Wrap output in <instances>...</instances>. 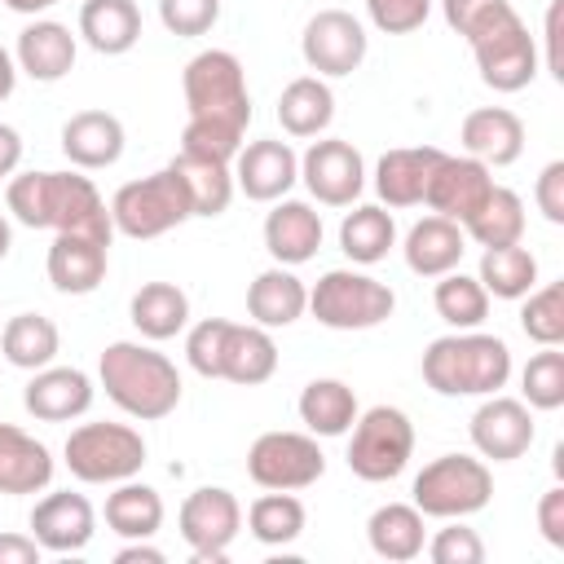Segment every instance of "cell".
I'll return each mask as SVG.
<instances>
[{
    "instance_id": "obj_1",
    "label": "cell",
    "mask_w": 564,
    "mask_h": 564,
    "mask_svg": "<svg viewBox=\"0 0 564 564\" xmlns=\"http://www.w3.org/2000/svg\"><path fill=\"white\" fill-rule=\"evenodd\" d=\"M4 203L13 220L26 229H53V234H97L115 238V220L97 185L79 172H22L9 176Z\"/></svg>"
},
{
    "instance_id": "obj_2",
    "label": "cell",
    "mask_w": 564,
    "mask_h": 564,
    "mask_svg": "<svg viewBox=\"0 0 564 564\" xmlns=\"http://www.w3.org/2000/svg\"><path fill=\"white\" fill-rule=\"evenodd\" d=\"M97 379H101L106 397L141 423L167 419L181 405V370L172 366V357H163L159 348L137 344V339L106 344V352L97 361Z\"/></svg>"
},
{
    "instance_id": "obj_3",
    "label": "cell",
    "mask_w": 564,
    "mask_h": 564,
    "mask_svg": "<svg viewBox=\"0 0 564 564\" xmlns=\"http://www.w3.org/2000/svg\"><path fill=\"white\" fill-rule=\"evenodd\" d=\"M419 370L441 397H489L511 379V348L485 330H454L423 348Z\"/></svg>"
},
{
    "instance_id": "obj_4",
    "label": "cell",
    "mask_w": 564,
    "mask_h": 564,
    "mask_svg": "<svg viewBox=\"0 0 564 564\" xmlns=\"http://www.w3.org/2000/svg\"><path fill=\"white\" fill-rule=\"evenodd\" d=\"M181 93H185L189 119H207V123H225V128L247 132V123H251V93H247L242 62L229 48L194 53L185 62Z\"/></svg>"
},
{
    "instance_id": "obj_5",
    "label": "cell",
    "mask_w": 564,
    "mask_h": 564,
    "mask_svg": "<svg viewBox=\"0 0 564 564\" xmlns=\"http://www.w3.org/2000/svg\"><path fill=\"white\" fill-rule=\"evenodd\" d=\"M414 507L432 520H463L489 507L494 471L471 454H441L414 476Z\"/></svg>"
},
{
    "instance_id": "obj_6",
    "label": "cell",
    "mask_w": 564,
    "mask_h": 564,
    "mask_svg": "<svg viewBox=\"0 0 564 564\" xmlns=\"http://www.w3.org/2000/svg\"><path fill=\"white\" fill-rule=\"evenodd\" d=\"M194 216L189 207V194L181 185V176L172 167H159L141 181H128L115 189L110 198V220H115V234L123 238H159L176 225H185Z\"/></svg>"
},
{
    "instance_id": "obj_7",
    "label": "cell",
    "mask_w": 564,
    "mask_h": 564,
    "mask_svg": "<svg viewBox=\"0 0 564 564\" xmlns=\"http://www.w3.org/2000/svg\"><path fill=\"white\" fill-rule=\"evenodd\" d=\"M62 454L70 476L84 485H119L145 467V441L128 423H79Z\"/></svg>"
},
{
    "instance_id": "obj_8",
    "label": "cell",
    "mask_w": 564,
    "mask_h": 564,
    "mask_svg": "<svg viewBox=\"0 0 564 564\" xmlns=\"http://www.w3.org/2000/svg\"><path fill=\"white\" fill-rule=\"evenodd\" d=\"M392 308H397L392 286L357 269H330L308 291V313L330 330H370L388 322Z\"/></svg>"
},
{
    "instance_id": "obj_9",
    "label": "cell",
    "mask_w": 564,
    "mask_h": 564,
    "mask_svg": "<svg viewBox=\"0 0 564 564\" xmlns=\"http://www.w3.org/2000/svg\"><path fill=\"white\" fill-rule=\"evenodd\" d=\"M348 471L366 485H383L397 480L414 454V423L405 410L397 405H370L366 414H357V423L348 427Z\"/></svg>"
},
{
    "instance_id": "obj_10",
    "label": "cell",
    "mask_w": 564,
    "mask_h": 564,
    "mask_svg": "<svg viewBox=\"0 0 564 564\" xmlns=\"http://www.w3.org/2000/svg\"><path fill=\"white\" fill-rule=\"evenodd\" d=\"M471 57H476V70L480 79L494 88V93H520L538 79V66H542V53H538V40L529 35V26L520 22L516 9L498 13L489 26H480L471 40Z\"/></svg>"
},
{
    "instance_id": "obj_11",
    "label": "cell",
    "mask_w": 564,
    "mask_h": 564,
    "mask_svg": "<svg viewBox=\"0 0 564 564\" xmlns=\"http://www.w3.org/2000/svg\"><path fill=\"white\" fill-rule=\"evenodd\" d=\"M247 476L260 489H308L326 476V454L313 432H260L247 449Z\"/></svg>"
},
{
    "instance_id": "obj_12",
    "label": "cell",
    "mask_w": 564,
    "mask_h": 564,
    "mask_svg": "<svg viewBox=\"0 0 564 564\" xmlns=\"http://www.w3.org/2000/svg\"><path fill=\"white\" fill-rule=\"evenodd\" d=\"M176 529L185 538V546L194 551V564H225L229 542L242 529V507L229 489L220 485H203L181 502Z\"/></svg>"
},
{
    "instance_id": "obj_13",
    "label": "cell",
    "mask_w": 564,
    "mask_h": 564,
    "mask_svg": "<svg viewBox=\"0 0 564 564\" xmlns=\"http://www.w3.org/2000/svg\"><path fill=\"white\" fill-rule=\"evenodd\" d=\"M370 35L366 26L348 13V9H322L304 22L300 35V53L308 62V70H317L322 79H344L366 62Z\"/></svg>"
},
{
    "instance_id": "obj_14",
    "label": "cell",
    "mask_w": 564,
    "mask_h": 564,
    "mask_svg": "<svg viewBox=\"0 0 564 564\" xmlns=\"http://www.w3.org/2000/svg\"><path fill=\"white\" fill-rule=\"evenodd\" d=\"M300 181L322 207H352L366 189V163L352 141L322 137L300 159Z\"/></svg>"
},
{
    "instance_id": "obj_15",
    "label": "cell",
    "mask_w": 564,
    "mask_h": 564,
    "mask_svg": "<svg viewBox=\"0 0 564 564\" xmlns=\"http://www.w3.org/2000/svg\"><path fill=\"white\" fill-rule=\"evenodd\" d=\"M471 445L480 458H494V463H511L520 454H529L533 445V410L520 401V397H502V392H489L476 414H471Z\"/></svg>"
},
{
    "instance_id": "obj_16",
    "label": "cell",
    "mask_w": 564,
    "mask_h": 564,
    "mask_svg": "<svg viewBox=\"0 0 564 564\" xmlns=\"http://www.w3.org/2000/svg\"><path fill=\"white\" fill-rule=\"evenodd\" d=\"M489 189H494V176H489V167L480 159H471V154H441V163L432 167L423 203L436 216H445L454 225H467L480 212V203L489 198Z\"/></svg>"
},
{
    "instance_id": "obj_17",
    "label": "cell",
    "mask_w": 564,
    "mask_h": 564,
    "mask_svg": "<svg viewBox=\"0 0 564 564\" xmlns=\"http://www.w3.org/2000/svg\"><path fill=\"white\" fill-rule=\"evenodd\" d=\"M295 181H300V154L278 137L247 141L234 154V185L251 203H278V198H286V189Z\"/></svg>"
},
{
    "instance_id": "obj_18",
    "label": "cell",
    "mask_w": 564,
    "mask_h": 564,
    "mask_svg": "<svg viewBox=\"0 0 564 564\" xmlns=\"http://www.w3.org/2000/svg\"><path fill=\"white\" fill-rule=\"evenodd\" d=\"M93 533H97V511L84 494L57 489V494H44L31 511V538L53 555L84 551L93 542Z\"/></svg>"
},
{
    "instance_id": "obj_19",
    "label": "cell",
    "mask_w": 564,
    "mask_h": 564,
    "mask_svg": "<svg viewBox=\"0 0 564 564\" xmlns=\"http://www.w3.org/2000/svg\"><path fill=\"white\" fill-rule=\"evenodd\" d=\"M110 264V238L97 234H53L48 247V282L62 295H93L106 282Z\"/></svg>"
},
{
    "instance_id": "obj_20",
    "label": "cell",
    "mask_w": 564,
    "mask_h": 564,
    "mask_svg": "<svg viewBox=\"0 0 564 564\" xmlns=\"http://www.w3.org/2000/svg\"><path fill=\"white\" fill-rule=\"evenodd\" d=\"M93 392L97 388L79 366H44V370H31V383L22 388V405L40 423H70L88 414Z\"/></svg>"
},
{
    "instance_id": "obj_21",
    "label": "cell",
    "mask_w": 564,
    "mask_h": 564,
    "mask_svg": "<svg viewBox=\"0 0 564 564\" xmlns=\"http://www.w3.org/2000/svg\"><path fill=\"white\" fill-rule=\"evenodd\" d=\"M458 145H463V154L480 159L485 167H511L524 154V123L507 106H480L463 119Z\"/></svg>"
},
{
    "instance_id": "obj_22",
    "label": "cell",
    "mask_w": 564,
    "mask_h": 564,
    "mask_svg": "<svg viewBox=\"0 0 564 564\" xmlns=\"http://www.w3.org/2000/svg\"><path fill=\"white\" fill-rule=\"evenodd\" d=\"M75 35L66 22H53V18H35L31 26H22L18 35V48H13V62L22 75H31L35 84H57L70 75L75 66Z\"/></svg>"
},
{
    "instance_id": "obj_23",
    "label": "cell",
    "mask_w": 564,
    "mask_h": 564,
    "mask_svg": "<svg viewBox=\"0 0 564 564\" xmlns=\"http://www.w3.org/2000/svg\"><path fill=\"white\" fill-rule=\"evenodd\" d=\"M264 247L286 269L313 260L322 247V212H313V203L304 198H278L264 216Z\"/></svg>"
},
{
    "instance_id": "obj_24",
    "label": "cell",
    "mask_w": 564,
    "mask_h": 564,
    "mask_svg": "<svg viewBox=\"0 0 564 564\" xmlns=\"http://www.w3.org/2000/svg\"><path fill=\"white\" fill-rule=\"evenodd\" d=\"M123 123L110 110H79L62 123V154L79 167V172H101L115 167L123 154Z\"/></svg>"
},
{
    "instance_id": "obj_25",
    "label": "cell",
    "mask_w": 564,
    "mask_h": 564,
    "mask_svg": "<svg viewBox=\"0 0 564 564\" xmlns=\"http://www.w3.org/2000/svg\"><path fill=\"white\" fill-rule=\"evenodd\" d=\"M441 154L445 150H436V145H397V150H388L375 163V194L388 207H419Z\"/></svg>"
},
{
    "instance_id": "obj_26",
    "label": "cell",
    "mask_w": 564,
    "mask_h": 564,
    "mask_svg": "<svg viewBox=\"0 0 564 564\" xmlns=\"http://www.w3.org/2000/svg\"><path fill=\"white\" fill-rule=\"evenodd\" d=\"M273 370H278L273 335L256 322H229L225 344H220V379H229L238 388H256V383H269Z\"/></svg>"
},
{
    "instance_id": "obj_27",
    "label": "cell",
    "mask_w": 564,
    "mask_h": 564,
    "mask_svg": "<svg viewBox=\"0 0 564 564\" xmlns=\"http://www.w3.org/2000/svg\"><path fill=\"white\" fill-rule=\"evenodd\" d=\"M53 480V454L31 432L0 423V494H40Z\"/></svg>"
},
{
    "instance_id": "obj_28",
    "label": "cell",
    "mask_w": 564,
    "mask_h": 564,
    "mask_svg": "<svg viewBox=\"0 0 564 564\" xmlns=\"http://www.w3.org/2000/svg\"><path fill=\"white\" fill-rule=\"evenodd\" d=\"M405 264H410V273H419V278H441V273H449V269H458V260H463V251H467V234H463V225H454V220H445V216H423L410 234H405Z\"/></svg>"
},
{
    "instance_id": "obj_29",
    "label": "cell",
    "mask_w": 564,
    "mask_h": 564,
    "mask_svg": "<svg viewBox=\"0 0 564 564\" xmlns=\"http://www.w3.org/2000/svg\"><path fill=\"white\" fill-rule=\"evenodd\" d=\"M304 308H308V286L286 264H273V269L256 273V282L247 286V313L264 330H278V326L300 322Z\"/></svg>"
},
{
    "instance_id": "obj_30",
    "label": "cell",
    "mask_w": 564,
    "mask_h": 564,
    "mask_svg": "<svg viewBox=\"0 0 564 564\" xmlns=\"http://www.w3.org/2000/svg\"><path fill=\"white\" fill-rule=\"evenodd\" d=\"M79 40L93 53L119 57L141 40V9L137 0H84L79 4Z\"/></svg>"
},
{
    "instance_id": "obj_31",
    "label": "cell",
    "mask_w": 564,
    "mask_h": 564,
    "mask_svg": "<svg viewBox=\"0 0 564 564\" xmlns=\"http://www.w3.org/2000/svg\"><path fill=\"white\" fill-rule=\"evenodd\" d=\"M366 538H370V551L379 560H392V564H405V560H419L423 555V511L414 502H383L370 511L366 520Z\"/></svg>"
},
{
    "instance_id": "obj_32",
    "label": "cell",
    "mask_w": 564,
    "mask_h": 564,
    "mask_svg": "<svg viewBox=\"0 0 564 564\" xmlns=\"http://www.w3.org/2000/svg\"><path fill=\"white\" fill-rule=\"evenodd\" d=\"M335 119V93L322 75H300L278 97V123L286 137H322Z\"/></svg>"
},
{
    "instance_id": "obj_33",
    "label": "cell",
    "mask_w": 564,
    "mask_h": 564,
    "mask_svg": "<svg viewBox=\"0 0 564 564\" xmlns=\"http://www.w3.org/2000/svg\"><path fill=\"white\" fill-rule=\"evenodd\" d=\"M128 313H132V326L141 330V339L163 344L189 326V295L176 282H145L132 295Z\"/></svg>"
},
{
    "instance_id": "obj_34",
    "label": "cell",
    "mask_w": 564,
    "mask_h": 564,
    "mask_svg": "<svg viewBox=\"0 0 564 564\" xmlns=\"http://www.w3.org/2000/svg\"><path fill=\"white\" fill-rule=\"evenodd\" d=\"M300 423L313 432V436H344L352 423H357V392L344 383V379H308L300 401Z\"/></svg>"
},
{
    "instance_id": "obj_35",
    "label": "cell",
    "mask_w": 564,
    "mask_h": 564,
    "mask_svg": "<svg viewBox=\"0 0 564 564\" xmlns=\"http://www.w3.org/2000/svg\"><path fill=\"white\" fill-rule=\"evenodd\" d=\"M167 167L181 176L194 216H220V212L234 203V167H229V163L176 150V159H172Z\"/></svg>"
},
{
    "instance_id": "obj_36",
    "label": "cell",
    "mask_w": 564,
    "mask_h": 564,
    "mask_svg": "<svg viewBox=\"0 0 564 564\" xmlns=\"http://www.w3.org/2000/svg\"><path fill=\"white\" fill-rule=\"evenodd\" d=\"M106 524L110 533L119 538H154L163 529V498L159 489L141 485L137 476L132 480H119L110 494H106Z\"/></svg>"
},
{
    "instance_id": "obj_37",
    "label": "cell",
    "mask_w": 564,
    "mask_h": 564,
    "mask_svg": "<svg viewBox=\"0 0 564 564\" xmlns=\"http://www.w3.org/2000/svg\"><path fill=\"white\" fill-rule=\"evenodd\" d=\"M57 348H62V335H57L53 317H44V313H18V317H9L0 326V352L18 370H44V366H53Z\"/></svg>"
},
{
    "instance_id": "obj_38",
    "label": "cell",
    "mask_w": 564,
    "mask_h": 564,
    "mask_svg": "<svg viewBox=\"0 0 564 564\" xmlns=\"http://www.w3.org/2000/svg\"><path fill=\"white\" fill-rule=\"evenodd\" d=\"M397 242V220L379 203H357L339 225V251L352 264H379Z\"/></svg>"
},
{
    "instance_id": "obj_39",
    "label": "cell",
    "mask_w": 564,
    "mask_h": 564,
    "mask_svg": "<svg viewBox=\"0 0 564 564\" xmlns=\"http://www.w3.org/2000/svg\"><path fill=\"white\" fill-rule=\"evenodd\" d=\"M480 286L498 300H524L538 286V260L529 247L507 242V247H485L480 256Z\"/></svg>"
},
{
    "instance_id": "obj_40",
    "label": "cell",
    "mask_w": 564,
    "mask_h": 564,
    "mask_svg": "<svg viewBox=\"0 0 564 564\" xmlns=\"http://www.w3.org/2000/svg\"><path fill=\"white\" fill-rule=\"evenodd\" d=\"M304 520H308V511H304V502L291 489H269V494H260L247 507V529H251V538L260 546H286V542H295L304 533Z\"/></svg>"
},
{
    "instance_id": "obj_41",
    "label": "cell",
    "mask_w": 564,
    "mask_h": 564,
    "mask_svg": "<svg viewBox=\"0 0 564 564\" xmlns=\"http://www.w3.org/2000/svg\"><path fill=\"white\" fill-rule=\"evenodd\" d=\"M467 238H476L480 247H507V242H520L524 238V203L516 189L507 185H494L489 198L480 203V212L463 225Z\"/></svg>"
},
{
    "instance_id": "obj_42",
    "label": "cell",
    "mask_w": 564,
    "mask_h": 564,
    "mask_svg": "<svg viewBox=\"0 0 564 564\" xmlns=\"http://www.w3.org/2000/svg\"><path fill=\"white\" fill-rule=\"evenodd\" d=\"M432 304H436V317L449 322L454 330H476L485 322V313H489V291L480 286V278L449 269V273L436 278Z\"/></svg>"
},
{
    "instance_id": "obj_43",
    "label": "cell",
    "mask_w": 564,
    "mask_h": 564,
    "mask_svg": "<svg viewBox=\"0 0 564 564\" xmlns=\"http://www.w3.org/2000/svg\"><path fill=\"white\" fill-rule=\"evenodd\" d=\"M520 330L546 348V344H564V282H546L533 286L520 304Z\"/></svg>"
},
{
    "instance_id": "obj_44",
    "label": "cell",
    "mask_w": 564,
    "mask_h": 564,
    "mask_svg": "<svg viewBox=\"0 0 564 564\" xmlns=\"http://www.w3.org/2000/svg\"><path fill=\"white\" fill-rule=\"evenodd\" d=\"M520 392L529 410H560L564 405V352L560 344H546L542 352L529 357L520 370Z\"/></svg>"
},
{
    "instance_id": "obj_45",
    "label": "cell",
    "mask_w": 564,
    "mask_h": 564,
    "mask_svg": "<svg viewBox=\"0 0 564 564\" xmlns=\"http://www.w3.org/2000/svg\"><path fill=\"white\" fill-rule=\"evenodd\" d=\"M242 137L238 128H225V123H207V119H185V132H181V150L185 154H203V159H220V163H234V154L242 150Z\"/></svg>"
},
{
    "instance_id": "obj_46",
    "label": "cell",
    "mask_w": 564,
    "mask_h": 564,
    "mask_svg": "<svg viewBox=\"0 0 564 564\" xmlns=\"http://www.w3.org/2000/svg\"><path fill=\"white\" fill-rule=\"evenodd\" d=\"M159 22L181 40L207 35L220 22V0H159Z\"/></svg>"
},
{
    "instance_id": "obj_47",
    "label": "cell",
    "mask_w": 564,
    "mask_h": 564,
    "mask_svg": "<svg viewBox=\"0 0 564 564\" xmlns=\"http://www.w3.org/2000/svg\"><path fill=\"white\" fill-rule=\"evenodd\" d=\"M432 564H480L485 560V542L476 529H467L463 520H449L445 529H436L432 542H423Z\"/></svg>"
},
{
    "instance_id": "obj_48",
    "label": "cell",
    "mask_w": 564,
    "mask_h": 564,
    "mask_svg": "<svg viewBox=\"0 0 564 564\" xmlns=\"http://www.w3.org/2000/svg\"><path fill=\"white\" fill-rule=\"evenodd\" d=\"M225 317H203L198 326H189L185 335V361L203 375V379H220V344H225Z\"/></svg>"
},
{
    "instance_id": "obj_49",
    "label": "cell",
    "mask_w": 564,
    "mask_h": 564,
    "mask_svg": "<svg viewBox=\"0 0 564 564\" xmlns=\"http://www.w3.org/2000/svg\"><path fill=\"white\" fill-rule=\"evenodd\" d=\"M366 13L383 35H410L427 22L432 0H366Z\"/></svg>"
},
{
    "instance_id": "obj_50",
    "label": "cell",
    "mask_w": 564,
    "mask_h": 564,
    "mask_svg": "<svg viewBox=\"0 0 564 564\" xmlns=\"http://www.w3.org/2000/svg\"><path fill=\"white\" fill-rule=\"evenodd\" d=\"M507 9H511V0H441V13L449 22V31H458L463 40H471L480 26H489Z\"/></svg>"
},
{
    "instance_id": "obj_51",
    "label": "cell",
    "mask_w": 564,
    "mask_h": 564,
    "mask_svg": "<svg viewBox=\"0 0 564 564\" xmlns=\"http://www.w3.org/2000/svg\"><path fill=\"white\" fill-rule=\"evenodd\" d=\"M533 203H538V212H542L551 225H564V159H551V163L538 172Z\"/></svg>"
},
{
    "instance_id": "obj_52",
    "label": "cell",
    "mask_w": 564,
    "mask_h": 564,
    "mask_svg": "<svg viewBox=\"0 0 564 564\" xmlns=\"http://www.w3.org/2000/svg\"><path fill=\"white\" fill-rule=\"evenodd\" d=\"M538 529H542V538H546L555 551H564V489H560V485H551V489L538 498Z\"/></svg>"
},
{
    "instance_id": "obj_53",
    "label": "cell",
    "mask_w": 564,
    "mask_h": 564,
    "mask_svg": "<svg viewBox=\"0 0 564 564\" xmlns=\"http://www.w3.org/2000/svg\"><path fill=\"white\" fill-rule=\"evenodd\" d=\"M44 546L31 533H0V564H40Z\"/></svg>"
},
{
    "instance_id": "obj_54",
    "label": "cell",
    "mask_w": 564,
    "mask_h": 564,
    "mask_svg": "<svg viewBox=\"0 0 564 564\" xmlns=\"http://www.w3.org/2000/svg\"><path fill=\"white\" fill-rule=\"evenodd\" d=\"M560 13H564V0H551L546 9V70L555 79H564V57H560Z\"/></svg>"
},
{
    "instance_id": "obj_55",
    "label": "cell",
    "mask_w": 564,
    "mask_h": 564,
    "mask_svg": "<svg viewBox=\"0 0 564 564\" xmlns=\"http://www.w3.org/2000/svg\"><path fill=\"white\" fill-rule=\"evenodd\" d=\"M18 163H22V137H18V128L0 123V181L13 176Z\"/></svg>"
},
{
    "instance_id": "obj_56",
    "label": "cell",
    "mask_w": 564,
    "mask_h": 564,
    "mask_svg": "<svg viewBox=\"0 0 564 564\" xmlns=\"http://www.w3.org/2000/svg\"><path fill=\"white\" fill-rule=\"evenodd\" d=\"M167 555L159 551V546H150V538H132L119 555H115V564H163Z\"/></svg>"
},
{
    "instance_id": "obj_57",
    "label": "cell",
    "mask_w": 564,
    "mask_h": 564,
    "mask_svg": "<svg viewBox=\"0 0 564 564\" xmlns=\"http://www.w3.org/2000/svg\"><path fill=\"white\" fill-rule=\"evenodd\" d=\"M13 88H18V62L9 48H0V101H9Z\"/></svg>"
},
{
    "instance_id": "obj_58",
    "label": "cell",
    "mask_w": 564,
    "mask_h": 564,
    "mask_svg": "<svg viewBox=\"0 0 564 564\" xmlns=\"http://www.w3.org/2000/svg\"><path fill=\"white\" fill-rule=\"evenodd\" d=\"M4 4H9L13 13H31V18H35V13H44V9H53L57 0H4Z\"/></svg>"
},
{
    "instance_id": "obj_59",
    "label": "cell",
    "mask_w": 564,
    "mask_h": 564,
    "mask_svg": "<svg viewBox=\"0 0 564 564\" xmlns=\"http://www.w3.org/2000/svg\"><path fill=\"white\" fill-rule=\"evenodd\" d=\"M9 247H13V229H9V220L0 216V260L9 256Z\"/></svg>"
}]
</instances>
